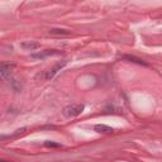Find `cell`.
<instances>
[{
  "label": "cell",
  "mask_w": 162,
  "mask_h": 162,
  "mask_svg": "<svg viewBox=\"0 0 162 162\" xmlns=\"http://www.w3.org/2000/svg\"><path fill=\"white\" fill-rule=\"evenodd\" d=\"M20 47L23 50H26V51H33V50L38 48L39 43L38 42H34V41H26V42H23V43L20 44Z\"/></svg>",
  "instance_id": "obj_5"
},
{
  "label": "cell",
  "mask_w": 162,
  "mask_h": 162,
  "mask_svg": "<svg viewBox=\"0 0 162 162\" xmlns=\"http://www.w3.org/2000/svg\"><path fill=\"white\" fill-rule=\"evenodd\" d=\"M94 130L98 132V133H101V134H110V133H114V129L109 125H105V124H96L94 127Z\"/></svg>",
  "instance_id": "obj_3"
},
{
  "label": "cell",
  "mask_w": 162,
  "mask_h": 162,
  "mask_svg": "<svg viewBox=\"0 0 162 162\" xmlns=\"http://www.w3.org/2000/svg\"><path fill=\"white\" fill-rule=\"evenodd\" d=\"M124 58H125V60H129V61H132V62H136V63H138V65L147 66V63H146L145 61H142L141 58H137V57H134V56H125Z\"/></svg>",
  "instance_id": "obj_8"
},
{
  "label": "cell",
  "mask_w": 162,
  "mask_h": 162,
  "mask_svg": "<svg viewBox=\"0 0 162 162\" xmlns=\"http://www.w3.org/2000/svg\"><path fill=\"white\" fill-rule=\"evenodd\" d=\"M44 146L46 147H53V148H57V147H61L60 143H56V142H52V141H47L44 142Z\"/></svg>",
  "instance_id": "obj_9"
},
{
  "label": "cell",
  "mask_w": 162,
  "mask_h": 162,
  "mask_svg": "<svg viewBox=\"0 0 162 162\" xmlns=\"http://www.w3.org/2000/svg\"><path fill=\"white\" fill-rule=\"evenodd\" d=\"M50 34L52 35H70L71 32L67 29H62V28H52L50 29Z\"/></svg>",
  "instance_id": "obj_7"
},
{
  "label": "cell",
  "mask_w": 162,
  "mask_h": 162,
  "mask_svg": "<svg viewBox=\"0 0 162 162\" xmlns=\"http://www.w3.org/2000/svg\"><path fill=\"white\" fill-rule=\"evenodd\" d=\"M60 51H56V50H46L43 52H39L37 55H32V58H35V60H39V58H44L47 56H55V55H60Z\"/></svg>",
  "instance_id": "obj_4"
},
{
  "label": "cell",
  "mask_w": 162,
  "mask_h": 162,
  "mask_svg": "<svg viewBox=\"0 0 162 162\" xmlns=\"http://www.w3.org/2000/svg\"><path fill=\"white\" fill-rule=\"evenodd\" d=\"M65 65H66V61H62V62H58L56 63L55 66H53L52 69H50L48 71H46V75H44V79L46 80H51L53 76H55L58 71H61L62 67H65Z\"/></svg>",
  "instance_id": "obj_2"
},
{
  "label": "cell",
  "mask_w": 162,
  "mask_h": 162,
  "mask_svg": "<svg viewBox=\"0 0 162 162\" xmlns=\"http://www.w3.org/2000/svg\"><path fill=\"white\" fill-rule=\"evenodd\" d=\"M14 67V65H8V63H2L0 66V74H2L3 77H7L8 75H10L11 69Z\"/></svg>",
  "instance_id": "obj_6"
},
{
  "label": "cell",
  "mask_w": 162,
  "mask_h": 162,
  "mask_svg": "<svg viewBox=\"0 0 162 162\" xmlns=\"http://www.w3.org/2000/svg\"><path fill=\"white\" fill-rule=\"evenodd\" d=\"M84 110V105L82 104H77V103H74V104H70L66 108H63L62 110V114L65 118H74V117H77L80 115Z\"/></svg>",
  "instance_id": "obj_1"
},
{
  "label": "cell",
  "mask_w": 162,
  "mask_h": 162,
  "mask_svg": "<svg viewBox=\"0 0 162 162\" xmlns=\"http://www.w3.org/2000/svg\"><path fill=\"white\" fill-rule=\"evenodd\" d=\"M26 130L27 128H20V129H17L13 134H11V137H18V136H22V134H24L26 133Z\"/></svg>",
  "instance_id": "obj_10"
}]
</instances>
